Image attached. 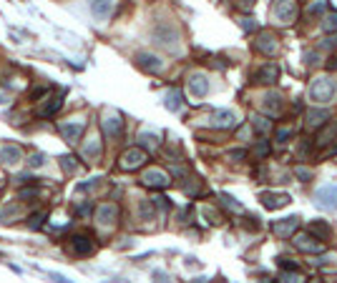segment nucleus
Wrapping results in <instances>:
<instances>
[{
	"label": "nucleus",
	"mask_w": 337,
	"mask_h": 283,
	"mask_svg": "<svg viewBox=\"0 0 337 283\" xmlns=\"http://www.w3.org/2000/svg\"><path fill=\"white\" fill-rule=\"evenodd\" d=\"M334 90H337V83L332 80V76H317L309 86V98L319 106L329 103L334 98Z\"/></svg>",
	"instance_id": "nucleus-1"
},
{
	"label": "nucleus",
	"mask_w": 337,
	"mask_h": 283,
	"mask_svg": "<svg viewBox=\"0 0 337 283\" xmlns=\"http://www.w3.org/2000/svg\"><path fill=\"white\" fill-rule=\"evenodd\" d=\"M272 16L277 23L287 26V23H294L297 16H299V6H297V0H277L274 8H272Z\"/></svg>",
	"instance_id": "nucleus-2"
},
{
	"label": "nucleus",
	"mask_w": 337,
	"mask_h": 283,
	"mask_svg": "<svg viewBox=\"0 0 337 283\" xmlns=\"http://www.w3.org/2000/svg\"><path fill=\"white\" fill-rule=\"evenodd\" d=\"M146 160H148V153H146L143 148H128V150L118 158V168L131 173V170H138Z\"/></svg>",
	"instance_id": "nucleus-3"
},
{
	"label": "nucleus",
	"mask_w": 337,
	"mask_h": 283,
	"mask_svg": "<svg viewBox=\"0 0 337 283\" xmlns=\"http://www.w3.org/2000/svg\"><path fill=\"white\" fill-rule=\"evenodd\" d=\"M153 43L166 48V50H172V53H179V33L174 28H168V26H158L156 33H153Z\"/></svg>",
	"instance_id": "nucleus-4"
},
{
	"label": "nucleus",
	"mask_w": 337,
	"mask_h": 283,
	"mask_svg": "<svg viewBox=\"0 0 337 283\" xmlns=\"http://www.w3.org/2000/svg\"><path fill=\"white\" fill-rule=\"evenodd\" d=\"M141 183L146 188H151V190H163V188L172 186V176H168L166 170H161V168H148L141 176Z\"/></svg>",
	"instance_id": "nucleus-5"
},
{
	"label": "nucleus",
	"mask_w": 337,
	"mask_h": 283,
	"mask_svg": "<svg viewBox=\"0 0 337 283\" xmlns=\"http://www.w3.org/2000/svg\"><path fill=\"white\" fill-rule=\"evenodd\" d=\"M58 130H61V136H63L66 143H78L81 136H83V130H86V120H81V118L63 120V123H58Z\"/></svg>",
	"instance_id": "nucleus-6"
},
{
	"label": "nucleus",
	"mask_w": 337,
	"mask_h": 283,
	"mask_svg": "<svg viewBox=\"0 0 337 283\" xmlns=\"http://www.w3.org/2000/svg\"><path fill=\"white\" fill-rule=\"evenodd\" d=\"M68 246H71V253H73V256H81V258H86V256H91V253L96 250V243H93V238H91L88 233H76V236H71Z\"/></svg>",
	"instance_id": "nucleus-7"
},
{
	"label": "nucleus",
	"mask_w": 337,
	"mask_h": 283,
	"mask_svg": "<svg viewBox=\"0 0 337 283\" xmlns=\"http://www.w3.org/2000/svg\"><path fill=\"white\" fill-rule=\"evenodd\" d=\"M314 206L322 210H337V186H322L314 193Z\"/></svg>",
	"instance_id": "nucleus-8"
},
{
	"label": "nucleus",
	"mask_w": 337,
	"mask_h": 283,
	"mask_svg": "<svg viewBox=\"0 0 337 283\" xmlns=\"http://www.w3.org/2000/svg\"><path fill=\"white\" fill-rule=\"evenodd\" d=\"M292 243H294V248L302 250V253H322V250H324V246H322L314 236H309V233H294V236H292Z\"/></svg>",
	"instance_id": "nucleus-9"
},
{
	"label": "nucleus",
	"mask_w": 337,
	"mask_h": 283,
	"mask_svg": "<svg viewBox=\"0 0 337 283\" xmlns=\"http://www.w3.org/2000/svg\"><path fill=\"white\" fill-rule=\"evenodd\" d=\"M118 206L116 203H101L98 208H96V223L98 226H103V228H111L116 220H118Z\"/></svg>",
	"instance_id": "nucleus-10"
},
{
	"label": "nucleus",
	"mask_w": 337,
	"mask_h": 283,
	"mask_svg": "<svg viewBox=\"0 0 337 283\" xmlns=\"http://www.w3.org/2000/svg\"><path fill=\"white\" fill-rule=\"evenodd\" d=\"M254 48L262 53V56H277V50H279V40H277V36L274 33H259L257 36V40H254Z\"/></svg>",
	"instance_id": "nucleus-11"
},
{
	"label": "nucleus",
	"mask_w": 337,
	"mask_h": 283,
	"mask_svg": "<svg viewBox=\"0 0 337 283\" xmlns=\"http://www.w3.org/2000/svg\"><path fill=\"white\" fill-rule=\"evenodd\" d=\"M297 228H299V216L279 218V220L272 223V230H274V236H279V238H289V236H294Z\"/></svg>",
	"instance_id": "nucleus-12"
},
{
	"label": "nucleus",
	"mask_w": 337,
	"mask_h": 283,
	"mask_svg": "<svg viewBox=\"0 0 337 283\" xmlns=\"http://www.w3.org/2000/svg\"><path fill=\"white\" fill-rule=\"evenodd\" d=\"M187 88L194 98H204L209 93V78L204 73H192L189 80H187Z\"/></svg>",
	"instance_id": "nucleus-13"
},
{
	"label": "nucleus",
	"mask_w": 337,
	"mask_h": 283,
	"mask_svg": "<svg viewBox=\"0 0 337 283\" xmlns=\"http://www.w3.org/2000/svg\"><path fill=\"white\" fill-rule=\"evenodd\" d=\"M212 126L219 130H232V128H237V113L229 108H222L212 116Z\"/></svg>",
	"instance_id": "nucleus-14"
},
{
	"label": "nucleus",
	"mask_w": 337,
	"mask_h": 283,
	"mask_svg": "<svg viewBox=\"0 0 337 283\" xmlns=\"http://www.w3.org/2000/svg\"><path fill=\"white\" fill-rule=\"evenodd\" d=\"M327 120H332L327 108H309V110H307V116H304V126H307L309 130H317V128H322Z\"/></svg>",
	"instance_id": "nucleus-15"
},
{
	"label": "nucleus",
	"mask_w": 337,
	"mask_h": 283,
	"mask_svg": "<svg viewBox=\"0 0 337 283\" xmlns=\"http://www.w3.org/2000/svg\"><path fill=\"white\" fill-rule=\"evenodd\" d=\"M101 128H103V133H106L111 140H118V138L123 136V118H121V116H106V118L101 120Z\"/></svg>",
	"instance_id": "nucleus-16"
},
{
	"label": "nucleus",
	"mask_w": 337,
	"mask_h": 283,
	"mask_svg": "<svg viewBox=\"0 0 337 283\" xmlns=\"http://www.w3.org/2000/svg\"><path fill=\"white\" fill-rule=\"evenodd\" d=\"M136 63H138V68L146 70V73H161V70H163V60H161L158 56H153V53H138V56H136Z\"/></svg>",
	"instance_id": "nucleus-17"
},
{
	"label": "nucleus",
	"mask_w": 337,
	"mask_h": 283,
	"mask_svg": "<svg viewBox=\"0 0 337 283\" xmlns=\"http://www.w3.org/2000/svg\"><path fill=\"white\" fill-rule=\"evenodd\" d=\"M259 200H262V206L264 208H269V210H279V208H284L292 198L287 196V193H274V190H267V193H262L259 196Z\"/></svg>",
	"instance_id": "nucleus-18"
},
{
	"label": "nucleus",
	"mask_w": 337,
	"mask_h": 283,
	"mask_svg": "<svg viewBox=\"0 0 337 283\" xmlns=\"http://www.w3.org/2000/svg\"><path fill=\"white\" fill-rule=\"evenodd\" d=\"M262 113L269 116V118L279 116V113H282V96H279V93H267V96L262 98Z\"/></svg>",
	"instance_id": "nucleus-19"
},
{
	"label": "nucleus",
	"mask_w": 337,
	"mask_h": 283,
	"mask_svg": "<svg viewBox=\"0 0 337 283\" xmlns=\"http://www.w3.org/2000/svg\"><path fill=\"white\" fill-rule=\"evenodd\" d=\"M21 158H23V150L18 146H11V143L0 146V163L3 166H16Z\"/></svg>",
	"instance_id": "nucleus-20"
},
{
	"label": "nucleus",
	"mask_w": 337,
	"mask_h": 283,
	"mask_svg": "<svg viewBox=\"0 0 337 283\" xmlns=\"http://www.w3.org/2000/svg\"><path fill=\"white\" fill-rule=\"evenodd\" d=\"M61 108H63V93H56V96L46 98V103L41 106V118H51V116H56Z\"/></svg>",
	"instance_id": "nucleus-21"
},
{
	"label": "nucleus",
	"mask_w": 337,
	"mask_h": 283,
	"mask_svg": "<svg viewBox=\"0 0 337 283\" xmlns=\"http://www.w3.org/2000/svg\"><path fill=\"white\" fill-rule=\"evenodd\" d=\"M279 78V66L277 63H267L262 70H257V76H254V80L257 83H274Z\"/></svg>",
	"instance_id": "nucleus-22"
},
{
	"label": "nucleus",
	"mask_w": 337,
	"mask_h": 283,
	"mask_svg": "<svg viewBox=\"0 0 337 283\" xmlns=\"http://www.w3.org/2000/svg\"><path fill=\"white\" fill-rule=\"evenodd\" d=\"M88 6H91V13H93L98 20H103V18H108V16H111L113 0H88Z\"/></svg>",
	"instance_id": "nucleus-23"
},
{
	"label": "nucleus",
	"mask_w": 337,
	"mask_h": 283,
	"mask_svg": "<svg viewBox=\"0 0 337 283\" xmlns=\"http://www.w3.org/2000/svg\"><path fill=\"white\" fill-rule=\"evenodd\" d=\"M158 143H161V136L158 133H148V130L138 133V148H143L146 153L153 150V148H158Z\"/></svg>",
	"instance_id": "nucleus-24"
},
{
	"label": "nucleus",
	"mask_w": 337,
	"mask_h": 283,
	"mask_svg": "<svg viewBox=\"0 0 337 283\" xmlns=\"http://www.w3.org/2000/svg\"><path fill=\"white\" fill-rule=\"evenodd\" d=\"M307 233L314 236L317 240H324V238H329V226H327L324 220H312L309 228H307Z\"/></svg>",
	"instance_id": "nucleus-25"
},
{
	"label": "nucleus",
	"mask_w": 337,
	"mask_h": 283,
	"mask_svg": "<svg viewBox=\"0 0 337 283\" xmlns=\"http://www.w3.org/2000/svg\"><path fill=\"white\" fill-rule=\"evenodd\" d=\"M182 103H184V96H182V90H177V88H172V90L166 93V98H163V106H166L168 110H179Z\"/></svg>",
	"instance_id": "nucleus-26"
},
{
	"label": "nucleus",
	"mask_w": 337,
	"mask_h": 283,
	"mask_svg": "<svg viewBox=\"0 0 337 283\" xmlns=\"http://www.w3.org/2000/svg\"><path fill=\"white\" fill-rule=\"evenodd\" d=\"M83 156L91 158V160H96V158L101 156V140H98V138H88V140L83 143Z\"/></svg>",
	"instance_id": "nucleus-27"
},
{
	"label": "nucleus",
	"mask_w": 337,
	"mask_h": 283,
	"mask_svg": "<svg viewBox=\"0 0 337 283\" xmlns=\"http://www.w3.org/2000/svg\"><path fill=\"white\" fill-rule=\"evenodd\" d=\"M46 220H48V210L33 213V216L28 218V228H31V230H38V228H43V226H46Z\"/></svg>",
	"instance_id": "nucleus-28"
},
{
	"label": "nucleus",
	"mask_w": 337,
	"mask_h": 283,
	"mask_svg": "<svg viewBox=\"0 0 337 283\" xmlns=\"http://www.w3.org/2000/svg\"><path fill=\"white\" fill-rule=\"evenodd\" d=\"M36 196H41V188H38V186H23L21 193H18L21 200H31V198H36Z\"/></svg>",
	"instance_id": "nucleus-29"
},
{
	"label": "nucleus",
	"mask_w": 337,
	"mask_h": 283,
	"mask_svg": "<svg viewBox=\"0 0 337 283\" xmlns=\"http://www.w3.org/2000/svg\"><path fill=\"white\" fill-rule=\"evenodd\" d=\"M222 200H224V206H227V208H232L234 213H242V210H244V206H242V203H237V198H234V196H229V193H222Z\"/></svg>",
	"instance_id": "nucleus-30"
},
{
	"label": "nucleus",
	"mask_w": 337,
	"mask_h": 283,
	"mask_svg": "<svg viewBox=\"0 0 337 283\" xmlns=\"http://www.w3.org/2000/svg\"><path fill=\"white\" fill-rule=\"evenodd\" d=\"M322 30H324V33H334V30H337V13H329V16L322 20Z\"/></svg>",
	"instance_id": "nucleus-31"
},
{
	"label": "nucleus",
	"mask_w": 337,
	"mask_h": 283,
	"mask_svg": "<svg viewBox=\"0 0 337 283\" xmlns=\"http://www.w3.org/2000/svg\"><path fill=\"white\" fill-rule=\"evenodd\" d=\"M304 280H307V278H304L297 268H294L292 273H282V283H304Z\"/></svg>",
	"instance_id": "nucleus-32"
},
{
	"label": "nucleus",
	"mask_w": 337,
	"mask_h": 283,
	"mask_svg": "<svg viewBox=\"0 0 337 283\" xmlns=\"http://www.w3.org/2000/svg\"><path fill=\"white\" fill-rule=\"evenodd\" d=\"M61 168H63L66 173H73V170L78 168V163H76V156H63V158H61Z\"/></svg>",
	"instance_id": "nucleus-33"
},
{
	"label": "nucleus",
	"mask_w": 337,
	"mask_h": 283,
	"mask_svg": "<svg viewBox=\"0 0 337 283\" xmlns=\"http://www.w3.org/2000/svg\"><path fill=\"white\" fill-rule=\"evenodd\" d=\"M254 128H257L259 133H267V130L272 128V123H269L267 116H257V118H254Z\"/></svg>",
	"instance_id": "nucleus-34"
},
{
	"label": "nucleus",
	"mask_w": 337,
	"mask_h": 283,
	"mask_svg": "<svg viewBox=\"0 0 337 283\" xmlns=\"http://www.w3.org/2000/svg\"><path fill=\"white\" fill-rule=\"evenodd\" d=\"M289 138H292V128H279L274 133V140H279V143H287Z\"/></svg>",
	"instance_id": "nucleus-35"
},
{
	"label": "nucleus",
	"mask_w": 337,
	"mask_h": 283,
	"mask_svg": "<svg viewBox=\"0 0 337 283\" xmlns=\"http://www.w3.org/2000/svg\"><path fill=\"white\" fill-rule=\"evenodd\" d=\"M138 210H141V216H143V218L148 220V218L153 216V203H151V200H143V203L138 206Z\"/></svg>",
	"instance_id": "nucleus-36"
},
{
	"label": "nucleus",
	"mask_w": 337,
	"mask_h": 283,
	"mask_svg": "<svg viewBox=\"0 0 337 283\" xmlns=\"http://www.w3.org/2000/svg\"><path fill=\"white\" fill-rule=\"evenodd\" d=\"M239 26H242L244 30H249V33H254V30H257V23H254L252 18H239Z\"/></svg>",
	"instance_id": "nucleus-37"
},
{
	"label": "nucleus",
	"mask_w": 337,
	"mask_h": 283,
	"mask_svg": "<svg viewBox=\"0 0 337 283\" xmlns=\"http://www.w3.org/2000/svg\"><path fill=\"white\" fill-rule=\"evenodd\" d=\"M257 156H259V158L269 156V140H259V146H257Z\"/></svg>",
	"instance_id": "nucleus-38"
},
{
	"label": "nucleus",
	"mask_w": 337,
	"mask_h": 283,
	"mask_svg": "<svg viewBox=\"0 0 337 283\" xmlns=\"http://www.w3.org/2000/svg\"><path fill=\"white\" fill-rule=\"evenodd\" d=\"M28 163H31L33 168H38V166H43V163H46V156H43V153H33Z\"/></svg>",
	"instance_id": "nucleus-39"
},
{
	"label": "nucleus",
	"mask_w": 337,
	"mask_h": 283,
	"mask_svg": "<svg viewBox=\"0 0 337 283\" xmlns=\"http://www.w3.org/2000/svg\"><path fill=\"white\" fill-rule=\"evenodd\" d=\"M153 206H156V208H161V210H166V208H172V203H168V198H163V196L153 198Z\"/></svg>",
	"instance_id": "nucleus-40"
},
{
	"label": "nucleus",
	"mask_w": 337,
	"mask_h": 283,
	"mask_svg": "<svg viewBox=\"0 0 337 283\" xmlns=\"http://www.w3.org/2000/svg\"><path fill=\"white\" fill-rule=\"evenodd\" d=\"M46 276H48L53 283H73V280H68V278H66V276H61V273H51V270H48Z\"/></svg>",
	"instance_id": "nucleus-41"
},
{
	"label": "nucleus",
	"mask_w": 337,
	"mask_h": 283,
	"mask_svg": "<svg viewBox=\"0 0 337 283\" xmlns=\"http://www.w3.org/2000/svg\"><path fill=\"white\" fill-rule=\"evenodd\" d=\"M153 283H172V278H168L163 270H156L153 273Z\"/></svg>",
	"instance_id": "nucleus-42"
},
{
	"label": "nucleus",
	"mask_w": 337,
	"mask_h": 283,
	"mask_svg": "<svg viewBox=\"0 0 337 283\" xmlns=\"http://www.w3.org/2000/svg\"><path fill=\"white\" fill-rule=\"evenodd\" d=\"M229 158H232V160H242V158H247V150H244V148H239V150H229Z\"/></svg>",
	"instance_id": "nucleus-43"
},
{
	"label": "nucleus",
	"mask_w": 337,
	"mask_h": 283,
	"mask_svg": "<svg viewBox=\"0 0 337 283\" xmlns=\"http://www.w3.org/2000/svg\"><path fill=\"white\" fill-rule=\"evenodd\" d=\"M294 176H297L299 180H309V178H312V173H309L307 168H297V170H294Z\"/></svg>",
	"instance_id": "nucleus-44"
},
{
	"label": "nucleus",
	"mask_w": 337,
	"mask_h": 283,
	"mask_svg": "<svg viewBox=\"0 0 337 283\" xmlns=\"http://www.w3.org/2000/svg\"><path fill=\"white\" fill-rule=\"evenodd\" d=\"M46 90H48V86H36V88H33V93H31V98L36 100L38 96H46Z\"/></svg>",
	"instance_id": "nucleus-45"
},
{
	"label": "nucleus",
	"mask_w": 337,
	"mask_h": 283,
	"mask_svg": "<svg viewBox=\"0 0 337 283\" xmlns=\"http://www.w3.org/2000/svg\"><path fill=\"white\" fill-rule=\"evenodd\" d=\"M277 260H279V266H282L284 270H287V268H289V270H294V268H297V263H294V260H287V258H277Z\"/></svg>",
	"instance_id": "nucleus-46"
},
{
	"label": "nucleus",
	"mask_w": 337,
	"mask_h": 283,
	"mask_svg": "<svg viewBox=\"0 0 337 283\" xmlns=\"http://www.w3.org/2000/svg\"><path fill=\"white\" fill-rule=\"evenodd\" d=\"M322 10H324V3H314V6L309 8V16H319Z\"/></svg>",
	"instance_id": "nucleus-47"
},
{
	"label": "nucleus",
	"mask_w": 337,
	"mask_h": 283,
	"mask_svg": "<svg viewBox=\"0 0 337 283\" xmlns=\"http://www.w3.org/2000/svg\"><path fill=\"white\" fill-rule=\"evenodd\" d=\"M78 213H81V216H86V213H91V206H78Z\"/></svg>",
	"instance_id": "nucleus-48"
},
{
	"label": "nucleus",
	"mask_w": 337,
	"mask_h": 283,
	"mask_svg": "<svg viewBox=\"0 0 337 283\" xmlns=\"http://www.w3.org/2000/svg\"><path fill=\"white\" fill-rule=\"evenodd\" d=\"M327 68L329 70H337V58H332V63H327Z\"/></svg>",
	"instance_id": "nucleus-49"
},
{
	"label": "nucleus",
	"mask_w": 337,
	"mask_h": 283,
	"mask_svg": "<svg viewBox=\"0 0 337 283\" xmlns=\"http://www.w3.org/2000/svg\"><path fill=\"white\" fill-rule=\"evenodd\" d=\"M106 283H128V280H123V278H113V280H106Z\"/></svg>",
	"instance_id": "nucleus-50"
},
{
	"label": "nucleus",
	"mask_w": 337,
	"mask_h": 283,
	"mask_svg": "<svg viewBox=\"0 0 337 283\" xmlns=\"http://www.w3.org/2000/svg\"><path fill=\"white\" fill-rule=\"evenodd\" d=\"M332 153H334V156H337V148H332Z\"/></svg>",
	"instance_id": "nucleus-51"
}]
</instances>
